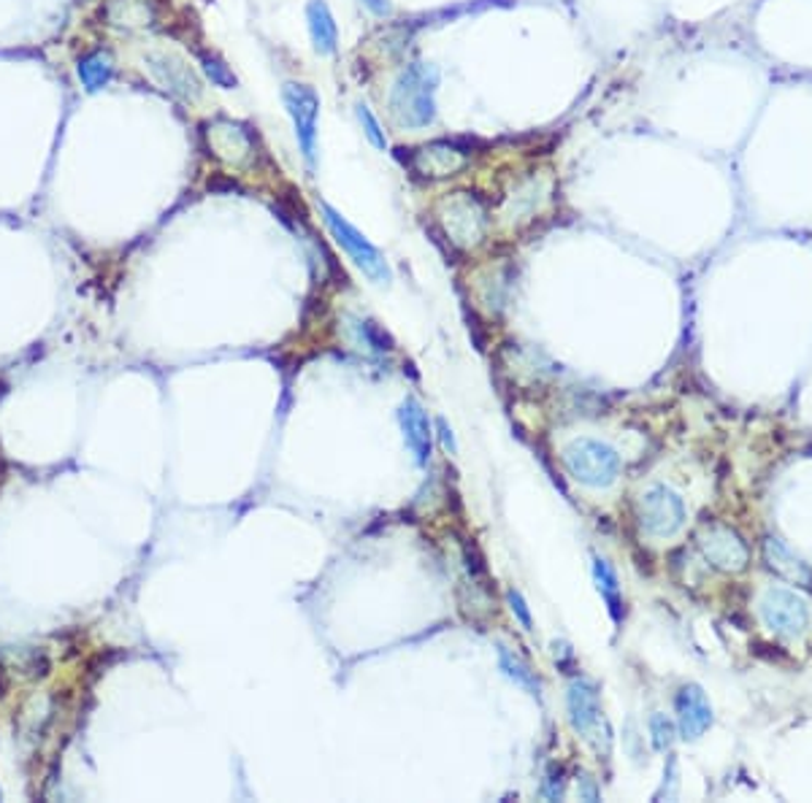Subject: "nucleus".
I'll list each match as a JSON object with an SVG mask.
<instances>
[{"mask_svg":"<svg viewBox=\"0 0 812 803\" xmlns=\"http://www.w3.org/2000/svg\"><path fill=\"white\" fill-rule=\"evenodd\" d=\"M436 87L439 73L425 63H412L399 73L390 93V114L401 127L420 131L436 120Z\"/></svg>","mask_w":812,"mask_h":803,"instance_id":"nucleus-1","label":"nucleus"},{"mask_svg":"<svg viewBox=\"0 0 812 803\" xmlns=\"http://www.w3.org/2000/svg\"><path fill=\"white\" fill-rule=\"evenodd\" d=\"M563 465L580 485L607 490L620 476V454L609 443L596 438H574L563 449Z\"/></svg>","mask_w":812,"mask_h":803,"instance_id":"nucleus-2","label":"nucleus"},{"mask_svg":"<svg viewBox=\"0 0 812 803\" xmlns=\"http://www.w3.org/2000/svg\"><path fill=\"white\" fill-rule=\"evenodd\" d=\"M320 215H323L325 228H328L330 235L336 239V244H339L341 250L350 255V260L355 263V266L361 268L368 279H372V282L388 284L390 279H393V273H390V266H388V260H385L383 252H379L377 246H374L372 241H368L366 235L355 228V224L347 222V219L341 217L334 206L325 204V200L320 204Z\"/></svg>","mask_w":812,"mask_h":803,"instance_id":"nucleus-3","label":"nucleus"},{"mask_svg":"<svg viewBox=\"0 0 812 803\" xmlns=\"http://www.w3.org/2000/svg\"><path fill=\"white\" fill-rule=\"evenodd\" d=\"M759 615L761 622L769 628L775 636L788 638H802L812 625V611L810 604L797 593V589L786 587H766L759 598Z\"/></svg>","mask_w":812,"mask_h":803,"instance_id":"nucleus-4","label":"nucleus"},{"mask_svg":"<svg viewBox=\"0 0 812 803\" xmlns=\"http://www.w3.org/2000/svg\"><path fill=\"white\" fill-rule=\"evenodd\" d=\"M637 520H640V527L647 536L671 538L682 531L688 520L686 501L671 487L655 485L647 492H642L640 503H637Z\"/></svg>","mask_w":812,"mask_h":803,"instance_id":"nucleus-5","label":"nucleus"},{"mask_svg":"<svg viewBox=\"0 0 812 803\" xmlns=\"http://www.w3.org/2000/svg\"><path fill=\"white\" fill-rule=\"evenodd\" d=\"M284 109L293 120L295 138H299L301 151H304L306 166L315 168L317 157V120H320V95L310 84L288 82L282 87Z\"/></svg>","mask_w":812,"mask_h":803,"instance_id":"nucleus-6","label":"nucleus"},{"mask_svg":"<svg viewBox=\"0 0 812 803\" xmlns=\"http://www.w3.org/2000/svg\"><path fill=\"white\" fill-rule=\"evenodd\" d=\"M696 542L713 569L724 571V574H739V571L748 569L750 549L748 544H744V538L739 536L731 525H724V522H707V525L699 531Z\"/></svg>","mask_w":812,"mask_h":803,"instance_id":"nucleus-7","label":"nucleus"},{"mask_svg":"<svg viewBox=\"0 0 812 803\" xmlns=\"http://www.w3.org/2000/svg\"><path fill=\"white\" fill-rule=\"evenodd\" d=\"M441 222L447 235L461 246H474L485 233V211L477 198L469 193H456L441 206Z\"/></svg>","mask_w":812,"mask_h":803,"instance_id":"nucleus-8","label":"nucleus"},{"mask_svg":"<svg viewBox=\"0 0 812 803\" xmlns=\"http://www.w3.org/2000/svg\"><path fill=\"white\" fill-rule=\"evenodd\" d=\"M149 73L168 89L171 95H177L179 100L190 104V100H198L204 87H201V78L195 76V71L184 63L179 54L171 52H149L144 58Z\"/></svg>","mask_w":812,"mask_h":803,"instance_id":"nucleus-9","label":"nucleus"},{"mask_svg":"<svg viewBox=\"0 0 812 803\" xmlns=\"http://www.w3.org/2000/svg\"><path fill=\"white\" fill-rule=\"evenodd\" d=\"M675 711L680 739L699 741L713 728V706H710L707 693L699 684H682L675 698Z\"/></svg>","mask_w":812,"mask_h":803,"instance_id":"nucleus-10","label":"nucleus"},{"mask_svg":"<svg viewBox=\"0 0 812 803\" xmlns=\"http://www.w3.org/2000/svg\"><path fill=\"white\" fill-rule=\"evenodd\" d=\"M466 151L458 149V146L450 142L425 144L420 146V149H414L412 157H409V166L414 168V173H420V177L425 179L456 177L458 171L466 168Z\"/></svg>","mask_w":812,"mask_h":803,"instance_id":"nucleus-11","label":"nucleus"},{"mask_svg":"<svg viewBox=\"0 0 812 803\" xmlns=\"http://www.w3.org/2000/svg\"><path fill=\"white\" fill-rule=\"evenodd\" d=\"M567 711L574 733L591 735L602 720V701L598 688L585 677H577L567 690Z\"/></svg>","mask_w":812,"mask_h":803,"instance_id":"nucleus-12","label":"nucleus"},{"mask_svg":"<svg viewBox=\"0 0 812 803\" xmlns=\"http://www.w3.org/2000/svg\"><path fill=\"white\" fill-rule=\"evenodd\" d=\"M761 552H764L766 565H769L780 580L797 584V587L812 589V569L791 547H788L786 542H783V538L766 536L764 544H761Z\"/></svg>","mask_w":812,"mask_h":803,"instance_id":"nucleus-13","label":"nucleus"},{"mask_svg":"<svg viewBox=\"0 0 812 803\" xmlns=\"http://www.w3.org/2000/svg\"><path fill=\"white\" fill-rule=\"evenodd\" d=\"M399 423H401V430H404V441H407L409 452L414 454V463L417 465L428 463L431 436L434 434H431V419H428V414H425V409L420 406V401L407 398V401L401 403Z\"/></svg>","mask_w":812,"mask_h":803,"instance_id":"nucleus-14","label":"nucleus"},{"mask_svg":"<svg viewBox=\"0 0 812 803\" xmlns=\"http://www.w3.org/2000/svg\"><path fill=\"white\" fill-rule=\"evenodd\" d=\"M306 22H310V36L315 52L334 54L336 47H339V27H336L328 3L325 0H310V5H306Z\"/></svg>","mask_w":812,"mask_h":803,"instance_id":"nucleus-15","label":"nucleus"},{"mask_svg":"<svg viewBox=\"0 0 812 803\" xmlns=\"http://www.w3.org/2000/svg\"><path fill=\"white\" fill-rule=\"evenodd\" d=\"M209 144L211 151L233 162H242L244 157L252 155V138L242 125L233 122H215L209 125Z\"/></svg>","mask_w":812,"mask_h":803,"instance_id":"nucleus-16","label":"nucleus"},{"mask_svg":"<svg viewBox=\"0 0 812 803\" xmlns=\"http://www.w3.org/2000/svg\"><path fill=\"white\" fill-rule=\"evenodd\" d=\"M593 580H596L602 598L607 600V609L609 615H613V620L620 622V617H623V598H620L618 574H615L613 565L604 558H598V555H593Z\"/></svg>","mask_w":812,"mask_h":803,"instance_id":"nucleus-17","label":"nucleus"},{"mask_svg":"<svg viewBox=\"0 0 812 803\" xmlns=\"http://www.w3.org/2000/svg\"><path fill=\"white\" fill-rule=\"evenodd\" d=\"M76 71H80V78L84 87H87V93H98L114 76V60H111L109 52H100L98 49V52L84 54Z\"/></svg>","mask_w":812,"mask_h":803,"instance_id":"nucleus-18","label":"nucleus"},{"mask_svg":"<svg viewBox=\"0 0 812 803\" xmlns=\"http://www.w3.org/2000/svg\"><path fill=\"white\" fill-rule=\"evenodd\" d=\"M498 666H501V671L507 673V677L512 679L518 688H523L525 693L540 695V690H542L540 679H536V673L531 671V666L523 660V657L514 655L512 649H507V647H498Z\"/></svg>","mask_w":812,"mask_h":803,"instance_id":"nucleus-19","label":"nucleus"},{"mask_svg":"<svg viewBox=\"0 0 812 803\" xmlns=\"http://www.w3.org/2000/svg\"><path fill=\"white\" fill-rule=\"evenodd\" d=\"M201 69H204L206 76L211 78V84L222 89H233L239 84L237 73L228 69V63L222 58H217L215 52H201Z\"/></svg>","mask_w":812,"mask_h":803,"instance_id":"nucleus-20","label":"nucleus"},{"mask_svg":"<svg viewBox=\"0 0 812 803\" xmlns=\"http://www.w3.org/2000/svg\"><path fill=\"white\" fill-rule=\"evenodd\" d=\"M357 120H361L363 131H366V138L372 142L377 149H388V138H385V131L379 127L377 117L372 114V109H368L366 104H357Z\"/></svg>","mask_w":812,"mask_h":803,"instance_id":"nucleus-21","label":"nucleus"},{"mask_svg":"<svg viewBox=\"0 0 812 803\" xmlns=\"http://www.w3.org/2000/svg\"><path fill=\"white\" fill-rule=\"evenodd\" d=\"M16 666L27 673V677H44L49 671L47 655L38 649H16Z\"/></svg>","mask_w":812,"mask_h":803,"instance_id":"nucleus-22","label":"nucleus"},{"mask_svg":"<svg viewBox=\"0 0 812 803\" xmlns=\"http://www.w3.org/2000/svg\"><path fill=\"white\" fill-rule=\"evenodd\" d=\"M650 733H653L655 750H660V752L669 750L671 741H675V726H671L664 715L650 717Z\"/></svg>","mask_w":812,"mask_h":803,"instance_id":"nucleus-23","label":"nucleus"},{"mask_svg":"<svg viewBox=\"0 0 812 803\" xmlns=\"http://www.w3.org/2000/svg\"><path fill=\"white\" fill-rule=\"evenodd\" d=\"M507 598H509V606H512V611H514V615H518V620L523 622L525 631H531V615H529V609H525L523 595H520L518 589H509Z\"/></svg>","mask_w":812,"mask_h":803,"instance_id":"nucleus-24","label":"nucleus"},{"mask_svg":"<svg viewBox=\"0 0 812 803\" xmlns=\"http://www.w3.org/2000/svg\"><path fill=\"white\" fill-rule=\"evenodd\" d=\"M436 428H439V436H441V443H445L447 452H456V436H452V428L447 425V419H436Z\"/></svg>","mask_w":812,"mask_h":803,"instance_id":"nucleus-25","label":"nucleus"},{"mask_svg":"<svg viewBox=\"0 0 812 803\" xmlns=\"http://www.w3.org/2000/svg\"><path fill=\"white\" fill-rule=\"evenodd\" d=\"M374 14H390V3L388 0H363Z\"/></svg>","mask_w":812,"mask_h":803,"instance_id":"nucleus-26","label":"nucleus"},{"mask_svg":"<svg viewBox=\"0 0 812 803\" xmlns=\"http://www.w3.org/2000/svg\"><path fill=\"white\" fill-rule=\"evenodd\" d=\"M9 693V671L3 668V662H0V698Z\"/></svg>","mask_w":812,"mask_h":803,"instance_id":"nucleus-27","label":"nucleus"},{"mask_svg":"<svg viewBox=\"0 0 812 803\" xmlns=\"http://www.w3.org/2000/svg\"><path fill=\"white\" fill-rule=\"evenodd\" d=\"M0 799H3V793H0Z\"/></svg>","mask_w":812,"mask_h":803,"instance_id":"nucleus-28","label":"nucleus"}]
</instances>
